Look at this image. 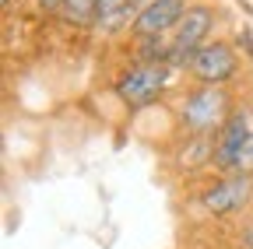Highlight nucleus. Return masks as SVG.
Returning <instances> with one entry per match:
<instances>
[{"mask_svg":"<svg viewBox=\"0 0 253 249\" xmlns=\"http://www.w3.org/2000/svg\"><path fill=\"white\" fill-rule=\"evenodd\" d=\"M166 88V64H141L120 81V95L130 106H148Z\"/></svg>","mask_w":253,"mask_h":249,"instance_id":"39448f33","label":"nucleus"},{"mask_svg":"<svg viewBox=\"0 0 253 249\" xmlns=\"http://www.w3.org/2000/svg\"><path fill=\"white\" fill-rule=\"evenodd\" d=\"M60 14L67 21H74V25H91L99 18V0H63Z\"/></svg>","mask_w":253,"mask_h":249,"instance_id":"6e6552de","label":"nucleus"},{"mask_svg":"<svg viewBox=\"0 0 253 249\" xmlns=\"http://www.w3.org/2000/svg\"><path fill=\"white\" fill-rule=\"evenodd\" d=\"M250 130H253V127H250V119H246L243 112H232L225 123H221V130H218V137H214V158H211L221 172H236L239 151H243Z\"/></svg>","mask_w":253,"mask_h":249,"instance_id":"423d86ee","label":"nucleus"},{"mask_svg":"<svg viewBox=\"0 0 253 249\" xmlns=\"http://www.w3.org/2000/svg\"><path fill=\"white\" fill-rule=\"evenodd\" d=\"M250 197H253V182L246 176H232V179H221L218 186H211V190L204 193V207L211 214H232Z\"/></svg>","mask_w":253,"mask_h":249,"instance_id":"0eeeda50","label":"nucleus"},{"mask_svg":"<svg viewBox=\"0 0 253 249\" xmlns=\"http://www.w3.org/2000/svg\"><path fill=\"white\" fill-rule=\"evenodd\" d=\"M232 112H229V95H225V88H218V84H208L201 91H194L183 109H179V119H183V127L186 130H194V134H208V130H221V123H225Z\"/></svg>","mask_w":253,"mask_h":249,"instance_id":"f03ea898","label":"nucleus"},{"mask_svg":"<svg viewBox=\"0 0 253 249\" xmlns=\"http://www.w3.org/2000/svg\"><path fill=\"white\" fill-rule=\"evenodd\" d=\"M239 46H246V53H250V60H253V32H250V28L239 36Z\"/></svg>","mask_w":253,"mask_h":249,"instance_id":"9d476101","label":"nucleus"},{"mask_svg":"<svg viewBox=\"0 0 253 249\" xmlns=\"http://www.w3.org/2000/svg\"><path fill=\"white\" fill-rule=\"evenodd\" d=\"M39 4H42V7H49V11H60L63 0H39Z\"/></svg>","mask_w":253,"mask_h":249,"instance_id":"9b49d317","label":"nucleus"},{"mask_svg":"<svg viewBox=\"0 0 253 249\" xmlns=\"http://www.w3.org/2000/svg\"><path fill=\"white\" fill-rule=\"evenodd\" d=\"M186 0H151L137 11V21H134V32L141 39H158L169 28H179L183 14H186Z\"/></svg>","mask_w":253,"mask_h":249,"instance_id":"7ed1b4c3","label":"nucleus"},{"mask_svg":"<svg viewBox=\"0 0 253 249\" xmlns=\"http://www.w3.org/2000/svg\"><path fill=\"white\" fill-rule=\"evenodd\" d=\"M236 176H246V179H253V130H250V137H246V144H243V151H239Z\"/></svg>","mask_w":253,"mask_h":249,"instance_id":"1a4fd4ad","label":"nucleus"},{"mask_svg":"<svg viewBox=\"0 0 253 249\" xmlns=\"http://www.w3.org/2000/svg\"><path fill=\"white\" fill-rule=\"evenodd\" d=\"M11 4H14V0H0V7H11Z\"/></svg>","mask_w":253,"mask_h":249,"instance_id":"f8f14e48","label":"nucleus"},{"mask_svg":"<svg viewBox=\"0 0 253 249\" xmlns=\"http://www.w3.org/2000/svg\"><path fill=\"white\" fill-rule=\"evenodd\" d=\"M211 28H214V11L204 7V4H194V7L183 14V21H179V28H176V36H172V42H169L166 64L190 67V64H194V56L208 46L204 39H208Z\"/></svg>","mask_w":253,"mask_h":249,"instance_id":"f257e3e1","label":"nucleus"},{"mask_svg":"<svg viewBox=\"0 0 253 249\" xmlns=\"http://www.w3.org/2000/svg\"><path fill=\"white\" fill-rule=\"evenodd\" d=\"M236 67H239V60H236L232 46H225V42H208L194 56V64H190L194 77L204 81V84H225L236 74Z\"/></svg>","mask_w":253,"mask_h":249,"instance_id":"20e7f679","label":"nucleus"}]
</instances>
